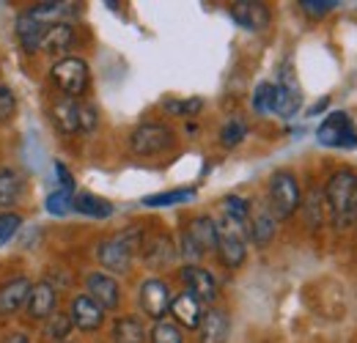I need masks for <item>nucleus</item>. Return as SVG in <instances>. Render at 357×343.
<instances>
[{
  "label": "nucleus",
  "mask_w": 357,
  "mask_h": 343,
  "mask_svg": "<svg viewBox=\"0 0 357 343\" xmlns=\"http://www.w3.org/2000/svg\"><path fill=\"white\" fill-rule=\"evenodd\" d=\"M55 305H58V291L52 283L47 280H39L31 286V294H28V302H25V310H28V319L33 321H45L55 313Z\"/></svg>",
  "instance_id": "13"
},
{
  "label": "nucleus",
  "mask_w": 357,
  "mask_h": 343,
  "mask_svg": "<svg viewBox=\"0 0 357 343\" xmlns=\"http://www.w3.org/2000/svg\"><path fill=\"white\" fill-rule=\"evenodd\" d=\"M72 209H77L80 215L99 217V220H105V217L113 215V206H110L105 198H96V195H91V192L75 195V206H72Z\"/></svg>",
  "instance_id": "26"
},
{
  "label": "nucleus",
  "mask_w": 357,
  "mask_h": 343,
  "mask_svg": "<svg viewBox=\"0 0 357 343\" xmlns=\"http://www.w3.org/2000/svg\"><path fill=\"white\" fill-rule=\"evenodd\" d=\"M187 236L198 245L201 253H209V250H218V222L212 217H195L187 228Z\"/></svg>",
  "instance_id": "21"
},
{
  "label": "nucleus",
  "mask_w": 357,
  "mask_h": 343,
  "mask_svg": "<svg viewBox=\"0 0 357 343\" xmlns=\"http://www.w3.org/2000/svg\"><path fill=\"white\" fill-rule=\"evenodd\" d=\"M99 124V116H96V107L89 102H80V132H93Z\"/></svg>",
  "instance_id": "39"
},
{
  "label": "nucleus",
  "mask_w": 357,
  "mask_h": 343,
  "mask_svg": "<svg viewBox=\"0 0 357 343\" xmlns=\"http://www.w3.org/2000/svg\"><path fill=\"white\" fill-rule=\"evenodd\" d=\"M272 102H275V83H259L253 93V110L256 113H272Z\"/></svg>",
  "instance_id": "33"
},
{
  "label": "nucleus",
  "mask_w": 357,
  "mask_h": 343,
  "mask_svg": "<svg viewBox=\"0 0 357 343\" xmlns=\"http://www.w3.org/2000/svg\"><path fill=\"white\" fill-rule=\"evenodd\" d=\"M113 341L116 343H146V330H143V324H140L137 319L124 316V319H119V321L113 324Z\"/></svg>",
  "instance_id": "25"
},
{
  "label": "nucleus",
  "mask_w": 357,
  "mask_h": 343,
  "mask_svg": "<svg viewBox=\"0 0 357 343\" xmlns=\"http://www.w3.org/2000/svg\"><path fill=\"white\" fill-rule=\"evenodd\" d=\"M151 343H184L181 333L174 321H157V327L151 330Z\"/></svg>",
  "instance_id": "34"
},
{
  "label": "nucleus",
  "mask_w": 357,
  "mask_h": 343,
  "mask_svg": "<svg viewBox=\"0 0 357 343\" xmlns=\"http://www.w3.org/2000/svg\"><path fill=\"white\" fill-rule=\"evenodd\" d=\"M171 313H174V319H176L181 327H187V330H198V324H201V319H204V310H201V302L195 300L192 294H178L171 300Z\"/></svg>",
  "instance_id": "19"
},
{
  "label": "nucleus",
  "mask_w": 357,
  "mask_h": 343,
  "mask_svg": "<svg viewBox=\"0 0 357 343\" xmlns=\"http://www.w3.org/2000/svg\"><path fill=\"white\" fill-rule=\"evenodd\" d=\"M86 289H89V297L102 310H116L121 302V289H119L116 277H110L107 272H91L86 277Z\"/></svg>",
  "instance_id": "11"
},
{
  "label": "nucleus",
  "mask_w": 357,
  "mask_h": 343,
  "mask_svg": "<svg viewBox=\"0 0 357 343\" xmlns=\"http://www.w3.org/2000/svg\"><path fill=\"white\" fill-rule=\"evenodd\" d=\"M52 124L61 129L63 135L80 132V102L72 96H61L52 105Z\"/></svg>",
  "instance_id": "18"
},
{
  "label": "nucleus",
  "mask_w": 357,
  "mask_h": 343,
  "mask_svg": "<svg viewBox=\"0 0 357 343\" xmlns=\"http://www.w3.org/2000/svg\"><path fill=\"white\" fill-rule=\"evenodd\" d=\"M300 6H303V11L311 14V17H324V14H330L338 3H335V0H303Z\"/></svg>",
  "instance_id": "38"
},
{
  "label": "nucleus",
  "mask_w": 357,
  "mask_h": 343,
  "mask_svg": "<svg viewBox=\"0 0 357 343\" xmlns=\"http://www.w3.org/2000/svg\"><path fill=\"white\" fill-rule=\"evenodd\" d=\"M242 231H245L242 225L228 222V220H225L223 225H218V253H220V261H223L228 269L242 266V261L248 256Z\"/></svg>",
  "instance_id": "7"
},
{
  "label": "nucleus",
  "mask_w": 357,
  "mask_h": 343,
  "mask_svg": "<svg viewBox=\"0 0 357 343\" xmlns=\"http://www.w3.org/2000/svg\"><path fill=\"white\" fill-rule=\"evenodd\" d=\"M231 333V321L228 313L220 307H212L209 313H204L201 324H198V341L201 343H225Z\"/></svg>",
  "instance_id": "15"
},
{
  "label": "nucleus",
  "mask_w": 357,
  "mask_h": 343,
  "mask_svg": "<svg viewBox=\"0 0 357 343\" xmlns=\"http://www.w3.org/2000/svg\"><path fill=\"white\" fill-rule=\"evenodd\" d=\"M50 77H52L55 88L63 96H72V99H77L80 93H86V88L91 83L89 63L83 58H61L58 63H52Z\"/></svg>",
  "instance_id": "4"
},
{
  "label": "nucleus",
  "mask_w": 357,
  "mask_h": 343,
  "mask_svg": "<svg viewBox=\"0 0 357 343\" xmlns=\"http://www.w3.org/2000/svg\"><path fill=\"white\" fill-rule=\"evenodd\" d=\"M140 245H143V231H140V228H127V231H121V234H116V236L99 242L96 258H99V264H102L105 269H110V272H116V275H124V272H130V266H132V253Z\"/></svg>",
  "instance_id": "2"
},
{
  "label": "nucleus",
  "mask_w": 357,
  "mask_h": 343,
  "mask_svg": "<svg viewBox=\"0 0 357 343\" xmlns=\"http://www.w3.org/2000/svg\"><path fill=\"white\" fill-rule=\"evenodd\" d=\"M181 256L187 258V261H190V264H195V261H198V258L204 256V253H201V250H198V245H195V242H192V239H190V236H187V231H184V234H181Z\"/></svg>",
  "instance_id": "40"
},
{
  "label": "nucleus",
  "mask_w": 357,
  "mask_h": 343,
  "mask_svg": "<svg viewBox=\"0 0 357 343\" xmlns=\"http://www.w3.org/2000/svg\"><path fill=\"white\" fill-rule=\"evenodd\" d=\"M223 212L228 222H236L242 228H248V220H250V204L239 195H225L223 198Z\"/></svg>",
  "instance_id": "27"
},
{
  "label": "nucleus",
  "mask_w": 357,
  "mask_h": 343,
  "mask_svg": "<svg viewBox=\"0 0 357 343\" xmlns=\"http://www.w3.org/2000/svg\"><path fill=\"white\" fill-rule=\"evenodd\" d=\"M324 107H327V99L316 102V105H313V110H311V116H316V113H319V110H324Z\"/></svg>",
  "instance_id": "43"
},
{
  "label": "nucleus",
  "mask_w": 357,
  "mask_h": 343,
  "mask_svg": "<svg viewBox=\"0 0 357 343\" xmlns=\"http://www.w3.org/2000/svg\"><path fill=\"white\" fill-rule=\"evenodd\" d=\"M303 105V93H300V86L291 75V69H283L280 72V83L275 86V102H272V113H278L280 119H291L297 116Z\"/></svg>",
  "instance_id": "9"
},
{
  "label": "nucleus",
  "mask_w": 357,
  "mask_h": 343,
  "mask_svg": "<svg viewBox=\"0 0 357 343\" xmlns=\"http://www.w3.org/2000/svg\"><path fill=\"white\" fill-rule=\"evenodd\" d=\"M181 280L187 286V294H192L198 302H215L218 300V280L212 277L209 269L198 264H187L181 269Z\"/></svg>",
  "instance_id": "10"
},
{
  "label": "nucleus",
  "mask_w": 357,
  "mask_h": 343,
  "mask_svg": "<svg viewBox=\"0 0 357 343\" xmlns=\"http://www.w3.org/2000/svg\"><path fill=\"white\" fill-rule=\"evenodd\" d=\"M75 39V31H72V25L69 22H55V25H50L45 33V39H42V49L45 52H63V49H69V44Z\"/></svg>",
  "instance_id": "23"
},
{
  "label": "nucleus",
  "mask_w": 357,
  "mask_h": 343,
  "mask_svg": "<svg viewBox=\"0 0 357 343\" xmlns=\"http://www.w3.org/2000/svg\"><path fill=\"white\" fill-rule=\"evenodd\" d=\"M300 204H303V195H300V184H297L294 173H272V178H269V212L275 215V220L291 217L300 209Z\"/></svg>",
  "instance_id": "3"
},
{
  "label": "nucleus",
  "mask_w": 357,
  "mask_h": 343,
  "mask_svg": "<svg viewBox=\"0 0 357 343\" xmlns=\"http://www.w3.org/2000/svg\"><path fill=\"white\" fill-rule=\"evenodd\" d=\"M316 137H319L321 146H330V148H357V129L352 124V119L341 110L330 113L319 124Z\"/></svg>",
  "instance_id": "5"
},
{
  "label": "nucleus",
  "mask_w": 357,
  "mask_h": 343,
  "mask_svg": "<svg viewBox=\"0 0 357 343\" xmlns=\"http://www.w3.org/2000/svg\"><path fill=\"white\" fill-rule=\"evenodd\" d=\"M47 28H50V25L39 22L31 11H22V14L17 17V28H14V31H17V39H20L25 52H36V49H42V39H45Z\"/></svg>",
  "instance_id": "17"
},
{
  "label": "nucleus",
  "mask_w": 357,
  "mask_h": 343,
  "mask_svg": "<svg viewBox=\"0 0 357 343\" xmlns=\"http://www.w3.org/2000/svg\"><path fill=\"white\" fill-rule=\"evenodd\" d=\"M174 146V129L165 124H140L130 135V148L137 157H154Z\"/></svg>",
  "instance_id": "6"
},
{
  "label": "nucleus",
  "mask_w": 357,
  "mask_h": 343,
  "mask_svg": "<svg viewBox=\"0 0 357 343\" xmlns=\"http://www.w3.org/2000/svg\"><path fill=\"white\" fill-rule=\"evenodd\" d=\"M69 319H72V327H77L80 333H93L102 327L105 321V310L91 300L89 294H80L75 297L69 305Z\"/></svg>",
  "instance_id": "12"
},
{
  "label": "nucleus",
  "mask_w": 357,
  "mask_h": 343,
  "mask_svg": "<svg viewBox=\"0 0 357 343\" xmlns=\"http://www.w3.org/2000/svg\"><path fill=\"white\" fill-rule=\"evenodd\" d=\"M31 280L28 277H14L8 283L0 286V316H14L25 302H28V294H31Z\"/></svg>",
  "instance_id": "16"
},
{
  "label": "nucleus",
  "mask_w": 357,
  "mask_h": 343,
  "mask_svg": "<svg viewBox=\"0 0 357 343\" xmlns=\"http://www.w3.org/2000/svg\"><path fill=\"white\" fill-rule=\"evenodd\" d=\"M231 17L245 28V31H264L269 25V8L259 0H239L231 6Z\"/></svg>",
  "instance_id": "14"
},
{
  "label": "nucleus",
  "mask_w": 357,
  "mask_h": 343,
  "mask_svg": "<svg viewBox=\"0 0 357 343\" xmlns=\"http://www.w3.org/2000/svg\"><path fill=\"white\" fill-rule=\"evenodd\" d=\"M195 198V190H171V192H157V195H149L143 198V206H151V209H160V206H176V204H187Z\"/></svg>",
  "instance_id": "28"
},
{
  "label": "nucleus",
  "mask_w": 357,
  "mask_h": 343,
  "mask_svg": "<svg viewBox=\"0 0 357 343\" xmlns=\"http://www.w3.org/2000/svg\"><path fill=\"white\" fill-rule=\"evenodd\" d=\"M0 343H33L25 333H11V335H6Z\"/></svg>",
  "instance_id": "42"
},
{
  "label": "nucleus",
  "mask_w": 357,
  "mask_h": 343,
  "mask_svg": "<svg viewBox=\"0 0 357 343\" xmlns=\"http://www.w3.org/2000/svg\"><path fill=\"white\" fill-rule=\"evenodd\" d=\"M201 107H204V99H184V102L168 99V102H165V110L174 113V116H195Z\"/></svg>",
  "instance_id": "35"
},
{
  "label": "nucleus",
  "mask_w": 357,
  "mask_h": 343,
  "mask_svg": "<svg viewBox=\"0 0 357 343\" xmlns=\"http://www.w3.org/2000/svg\"><path fill=\"white\" fill-rule=\"evenodd\" d=\"M25 181L14 168H3L0 171V209H11L20 198H22Z\"/></svg>",
  "instance_id": "22"
},
{
  "label": "nucleus",
  "mask_w": 357,
  "mask_h": 343,
  "mask_svg": "<svg viewBox=\"0 0 357 343\" xmlns=\"http://www.w3.org/2000/svg\"><path fill=\"white\" fill-rule=\"evenodd\" d=\"M75 206V192H66V190H55L52 195H47V212L55 217H63L72 212Z\"/></svg>",
  "instance_id": "32"
},
{
  "label": "nucleus",
  "mask_w": 357,
  "mask_h": 343,
  "mask_svg": "<svg viewBox=\"0 0 357 343\" xmlns=\"http://www.w3.org/2000/svg\"><path fill=\"white\" fill-rule=\"evenodd\" d=\"M55 173H58V178H61V190L75 192V178H72V173H69V168H66L63 162H55Z\"/></svg>",
  "instance_id": "41"
},
{
  "label": "nucleus",
  "mask_w": 357,
  "mask_h": 343,
  "mask_svg": "<svg viewBox=\"0 0 357 343\" xmlns=\"http://www.w3.org/2000/svg\"><path fill=\"white\" fill-rule=\"evenodd\" d=\"M245 137H248V124H245L242 119H231V121H225L223 129H220V143H223L225 148L239 146Z\"/></svg>",
  "instance_id": "30"
},
{
  "label": "nucleus",
  "mask_w": 357,
  "mask_h": 343,
  "mask_svg": "<svg viewBox=\"0 0 357 343\" xmlns=\"http://www.w3.org/2000/svg\"><path fill=\"white\" fill-rule=\"evenodd\" d=\"M171 300H174V297H171V289H168L165 280L149 277V280L140 283V307H143V313H146L149 319L162 321L165 313L171 310Z\"/></svg>",
  "instance_id": "8"
},
{
  "label": "nucleus",
  "mask_w": 357,
  "mask_h": 343,
  "mask_svg": "<svg viewBox=\"0 0 357 343\" xmlns=\"http://www.w3.org/2000/svg\"><path fill=\"white\" fill-rule=\"evenodd\" d=\"M69 330H72V319H69V313H52L50 319H47V338L55 343H63V338L69 335Z\"/></svg>",
  "instance_id": "31"
},
{
  "label": "nucleus",
  "mask_w": 357,
  "mask_h": 343,
  "mask_svg": "<svg viewBox=\"0 0 357 343\" xmlns=\"http://www.w3.org/2000/svg\"><path fill=\"white\" fill-rule=\"evenodd\" d=\"M176 258V247L168 236H154L149 245H146V264L149 266H168L171 261Z\"/></svg>",
  "instance_id": "24"
},
{
  "label": "nucleus",
  "mask_w": 357,
  "mask_h": 343,
  "mask_svg": "<svg viewBox=\"0 0 357 343\" xmlns=\"http://www.w3.org/2000/svg\"><path fill=\"white\" fill-rule=\"evenodd\" d=\"M324 201L330 206V215L335 228H349L357 222V173L355 171H335L327 178Z\"/></svg>",
  "instance_id": "1"
},
{
  "label": "nucleus",
  "mask_w": 357,
  "mask_h": 343,
  "mask_svg": "<svg viewBox=\"0 0 357 343\" xmlns=\"http://www.w3.org/2000/svg\"><path fill=\"white\" fill-rule=\"evenodd\" d=\"M20 225H22V217L20 215H14V212L0 215V245L11 242V236L20 231Z\"/></svg>",
  "instance_id": "36"
},
{
  "label": "nucleus",
  "mask_w": 357,
  "mask_h": 343,
  "mask_svg": "<svg viewBox=\"0 0 357 343\" xmlns=\"http://www.w3.org/2000/svg\"><path fill=\"white\" fill-rule=\"evenodd\" d=\"M39 22L45 25H55V22H63L61 17L69 11V3H36L33 8H28Z\"/></svg>",
  "instance_id": "29"
},
{
  "label": "nucleus",
  "mask_w": 357,
  "mask_h": 343,
  "mask_svg": "<svg viewBox=\"0 0 357 343\" xmlns=\"http://www.w3.org/2000/svg\"><path fill=\"white\" fill-rule=\"evenodd\" d=\"M17 113V96L8 86H0V121H11Z\"/></svg>",
  "instance_id": "37"
},
{
  "label": "nucleus",
  "mask_w": 357,
  "mask_h": 343,
  "mask_svg": "<svg viewBox=\"0 0 357 343\" xmlns=\"http://www.w3.org/2000/svg\"><path fill=\"white\" fill-rule=\"evenodd\" d=\"M275 222H278V220L269 212V206H261V209H256V212L250 215V220H248V234H250V239H253L259 247H267L269 242H272V236H275V231H278Z\"/></svg>",
  "instance_id": "20"
}]
</instances>
